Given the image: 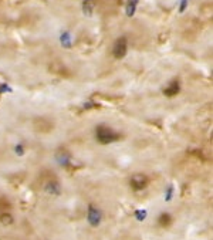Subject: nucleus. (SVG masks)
<instances>
[{
	"mask_svg": "<svg viewBox=\"0 0 213 240\" xmlns=\"http://www.w3.org/2000/svg\"><path fill=\"white\" fill-rule=\"evenodd\" d=\"M127 53H128V40H127V37H119L114 43L112 54H114L115 58L121 60V58H124L127 56Z\"/></svg>",
	"mask_w": 213,
	"mask_h": 240,
	"instance_id": "nucleus-5",
	"label": "nucleus"
},
{
	"mask_svg": "<svg viewBox=\"0 0 213 240\" xmlns=\"http://www.w3.org/2000/svg\"><path fill=\"white\" fill-rule=\"evenodd\" d=\"M155 223L159 229L169 230L173 224H175V215H173L172 212H169V210H162V212L158 213Z\"/></svg>",
	"mask_w": 213,
	"mask_h": 240,
	"instance_id": "nucleus-4",
	"label": "nucleus"
},
{
	"mask_svg": "<svg viewBox=\"0 0 213 240\" xmlns=\"http://www.w3.org/2000/svg\"><path fill=\"white\" fill-rule=\"evenodd\" d=\"M94 9H95V1H94V0H85V1L82 3V10H84V13L88 14V16L92 14Z\"/></svg>",
	"mask_w": 213,
	"mask_h": 240,
	"instance_id": "nucleus-7",
	"label": "nucleus"
},
{
	"mask_svg": "<svg viewBox=\"0 0 213 240\" xmlns=\"http://www.w3.org/2000/svg\"><path fill=\"white\" fill-rule=\"evenodd\" d=\"M128 185H129V189L132 192L139 193L142 191H145L148 186H149V176L142 173V172H137V173H132L128 179Z\"/></svg>",
	"mask_w": 213,
	"mask_h": 240,
	"instance_id": "nucleus-3",
	"label": "nucleus"
},
{
	"mask_svg": "<svg viewBox=\"0 0 213 240\" xmlns=\"http://www.w3.org/2000/svg\"><path fill=\"white\" fill-rule=\"evenodd\" d=\"M119 132L115 131L112 127L109 125H105V124H101L95 128V141L101 145H111L119 141Z\"/></svg>",
	"mask_w": 213,
	"mask_h": 240,
	"instance_id": "nucleus-2",
	"label": "nucleus"
},
{
	"mask_svg": "<svg viewBox=\"0 0 213 240\" xmlns=\"http://www.w3.org/2000/svg\"><path fill=\"white\" fill-rule=\"evenodd\" d=\"M179 91H180L179 81L173 80V81H171V82H169V85H166V87H165L164 94L166 97H169V98H172V97L178 95V94H179Z\"/></svg>",
	"mask_w": 213,
	"mask_h": 240,
	"instance_id": "nucleus-6",
	"label": "nucleus"
},
{
	"mask_svg": "<svg viewBox=\"0 0 213 240\" xmlns=\"http://www.w3.org/2000/svg\"><path fill=\"white\" fill-rule=\"evenodd\" d=\"M106 213L97 202H87L84 208V222L91 230H97L105 223Z\"/></svg>",
	"mask_w": 213,
	"mask_h": 240,
	"instance_id": "nucleus-1",
	"label": "nucleus"
}]
</instances>
